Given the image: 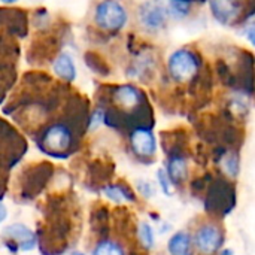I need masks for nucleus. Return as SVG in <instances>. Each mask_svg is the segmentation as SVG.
<instances>
[{
  "mask_svg": "<svg viewBox=\"0 0 255 255\" xmlns=\"http://www.w3.org/2000/svg\"><path fill=\"white\" fill-rule=\"evenodd\" d=\"M208 4L212 16L221 25L235 24L244 10L242 0H208Z\"/></svg>",
  "mask_w": 255,
  "mask_h": 255,
  "instance_id": "5",
  "label": "nucleus"
},
{
  "mask_svg": "<svg viewBox=\"0 0 255 255\" xmlns=\"http://www.w3.org/2000/svg\"><path fill=\"white\" fill-rule=\"evenodd\" d=\"M167 251L170 255H193V242L188 233H175L167 244Z\"/></svg>",
  "mask_w": 255,
  "mask_h": 255,
  "instance_id": "11",
  "label": "nucleus"
},
{
  "mask_svg": "<svg viewBox=\"0 0 255 255\" xmlns=\"http://www.w3.org/2000/svg\"><path fill=\"white\" fill-rule=\"evenodd\" d=\"M103 118H105V112H103V109H96L94 112H93V115H91V120H90V127L91 128H96V127H99L102 123H103Z\"/></svg>",
  "mask_w": 255,
  "mask_h": 255,
  "instance_id": "18",
  "label": "nucleus"
},
{
  "mask_svg": "<svg viewBox=\"0 0 255 255\" xmlns=\"http://www.w3.org/2000/svg\"><path fill=\"white\" fill-rule=\"evenodd\" d=\"M139 239L142 242V245L148 250H151L155 244V236H154V230L148 223H142L139 227Z\"/></svg>",
  "mask_w": 255,
  "mask_h": 255,
  "instance_id": "15",
  "label": "nucleus"
},
{
  "mask_svg": "<svg viewBox=\"0 0 255 255\" xmlns=\"http://www.w3.org/2000/svg\"><path fill=\"white\" fill-rule=\"evenodd\" d=\"M52 72L55 73L57 78H60L61 81H64L67 84L75 82V79L78 76L76 64L73 61V57L69 52H66V51L60 52L55 57V60L52 63Z\"/></svg>",
  "mask_w": 255,
  "mask_h": 255,
  "instance_id": "10",
  "label": "nucleus"
},
{
  "mask_svg": "<svg viewBox=\"0 0 255 255\" xmlns=\"http://www.w3.org/2000/svg\"><path fill=\"white\" fill-rule=\"evenodd\" d=\"M105 196L117 203H123V202H131L133 197L128 191H126L123 187L120 185H111L105 188Z\"/></svg>",
  "mask_w": 255,
  "mask_h": 255,
  "instance_id": "13",
  "label": "nucleus"
},
{
  "mask_svg": "<svg viewBox=\"0 0 255 255\" xmlns=\"http://www.w3.org/2000/svg\"><path fill=\"white\" fill-rule=\"evenodd\" d=\"M6 215H7V212H6V208H4V205H1V203H0V224L4 221Z\"/></svg>",
  "mask_w": 255,
  "mask_h": 255,
  "instance_id": "20",
  "label": "nucleus"
},
{
  "mask_svg": "<svg viewBox=\"0 0 255 255\" xmlns=\"http://www.w3.org/2000/svg\"><path fill=\"white\" fill-rule=\"evenodd\" d=\"M139 191L145 197H152V194H154V188L149 182H139Z\"/></svg>",
  "mask_w": 255,
  "mask_h": 255,
  "instance_id": "19",
  "label": "nucleus"
},
{
  "mask_svg": "<svg viewBox=\"0 0 255 255\" xmlns=\"http://www.w3.org/2000/svg\"><path fill=\"white\" fill-rule=\"evenodd\" d=\"M112 100L123 111H131L142 103L143 94L137 87H134L131 84H124L114 90Z\"/></svg>",
  "mask_w": 255,
  "mask_h": 255,
  "instance_id": "6",
  "label": "nucleus"
},
{
  "mask_svg": "<svg viewBox=\"0 0 255 255\" xmlns=\"http://www.w3.org/2000/svg\"><path fill=\"white\" fill-rule=\"evenodd\" d=\"M241 33L242 36H245L248 39V42L251 45L255 43V28H254V13H251L248 16V19H245V22L242 24V28H241Z\"/></svg>",
  "mask_w": 255,
  "mask_h": 255,
  "instance_id": "16",
  "label": "nucleus"
},
{
  "mask_svg": "<svg viewBox=\"0 0 255 255\" xmlns=\"http://www.w3.org/2000/svg\"><path fill=\"white\" fill-rule=\"evenodd\" d=\"M169 12L163 0H145L137 9V19L140 25L151 33L161 31L167 24Z\"/></svg>",
  "mask_w": 255,
  "mask_h": 255,
  "instance_id": "3",
  "label": "nucleus"
},
{
  "mask_svg": "<svg viewBox=\"0 0 255 255\" xmlns=\"http://www.w3.org/2000/svg\"><path fill=\"white\" fill-rule=\"evenodd\" d=\"M93 21L106 33H118L128 22V12L120 0H102L96 4Z\"/></svg>",
  "mask_w": 255,
  "mask_h": 255,
  "instance_id": "1",
  "label": "nucleus"
},
{
  "mask_svg": "<svg viewBox=\"0 0 255 255\" xmlns=\"http://www.w3.org/2000/svg\"><path fill=\"white\" fill-rule=\"evenodd\" d=\"M72 255H84V254H82V253H73Z\"/></svg>",
  "mask_w": 255,
  "mask_h": 255,
  "instance_id": "23",
  "label": "nucleus"
},
{
  "mask_svg": "<svg viewBox=\"0 0 255 255\" xmlns=\"http://www.w3.org/2000/svg\"><path fill=\"white\" fill-rule=\"evenodd\" d=\"M196 245L205 255L214 254L221 245V232L215 226H203L196 236Z\"/></svg>",
  "mask_w": 255,
  "mask_h": 255,
  "instance_id": "9",
  "label": "nucleus"
},
{
  "mask_svg": "<svg viewBox=\"0 0 255 255\" xmlns=\"http://www.w3.org/2000/svg\"><path fill=\"white\" fill-rule=\"evenodd\" d=\"M1 3H4V4H13V3H16V1H19V0H0Z\"/></svg>",
  "mask_w": 255,
  "mask_h": 255,
  "instance_id": "21",
  "label": "nucleus"
},
{
  "mask_svg": "<svg viewBox=\"0 0 255 255\" xmlns=\"http://www.w3.org/2000/svg\"><path fill=\"white\" fill-rule=\"evenodd\" d=\"M93 255H124V250L121 248L120 244L112 242V241H106V242H100L94 248Z\"/></svg>",
  "mask_w": 255,
  "mask_h": 255,
  "instance_id": "14",
  "label": "nucleus"
},
{
  "mask_svg": "<svg viewBox=\"0 0 255 255\" xmlns=\"http://www.w3.org/2000/svg\"><path fill=\"white\" fill-rule=\"evenodd\" d=\"M188 173V167H187V161L184 157H173L169 161V169H167V176L170 179V182L173 184H181L182 181H185Z\"/></svg>",
  "mask_w": 255,
  "mask_h": 255,
  "instance_id": "12",
  "label": "nucleus"
},
{
  "mask_svg": "<svg viewBox=\"0 0 255 255\" xmlns=\"http://www.w3.org/2000/svg\"><path fill=\"white\" fill-rule=\"evenodd\" d=\"M130 143L133 151L139 157H152L157 149L155 136L148 128H136L130 136Z\"/></svg>",
  "mask_w": 255,
  "mask_h": 255,
  "instance_id": "8",
  "label": "nucleus"
},
{
  "mask_svg": "<svg viewBox=\"0 0 255 255\" xmlns=\"http://www.w3.org/2000/svg\"><path fill=\"white\" fill-rule=\"evenodd\" d=\"M199 69H200V58L190 48H179L173 51L167 58L169 76L178 84L191 81L197 75Z\"/></svg>",
  "mask_w": 255,
  "mask_h": 255,
  "instance_id": "2",
  "label": "nucleus"
},
{
  "mask_svg": "<svg viewBox=\"0 0 255 255\" xmlns=\"http://www.w3.org/2000/svg\"><path fill=\"white\" fill-rule=\"evenodd\" d=\"M157 178H158V182H160V187H161L163 193L169 196V194H170V188H172V182H170L167 173H166L164 170H158Z\"/></svg>",
  "mask_w": 255,
  "mask_h": 255,
  "instance_id": "17",
  "label": "nucleus"
},
{
  "mask_svg": "<svg viewBox=\"0 0 255 255\" xmlns=\"http://www.w3.org/2000/svg\"><path fill=\"white\" fill-rule=\"evenodd\" d=\"M72 140V131L66 124H54L43 133L42 148L52 155H58L70 148Z\"/></svg>",
  "mask_w": 255,
  "mask_h": 255,
  "instance_id": "4",
  "label": "nucleus"
},
{
  "mask_svg": "<svg viewBox=\"0 0 255 255\" xmlns=\"http://www.w3.org/2000/svg\"><path fill=\"white\" fill-rule=\"evenodd\" d=\"M3 236L10 239L19 251H31L36 247V235L21 223L7 226L3 230Z\"/></svg>",
  "mask_w": 255,
  "mask_h": 255,
  "instance_id": "7",
  "label": "nucleus"
},
{
  "mask_svg": "<svg viewBox=\"0 0 255 255\" xmlns=\"http://www.w3.org/2000/svg\"><path fill=\"white\" fill-rule=\"evenodd\" d=\"M221 255H233V251H232V250H224V251L221 253Z\"/></svg>",
  "mask_w": 255,
  "mask_h": 255,
  "instance_id": "22",
  "label": "nucleus"
}]
</instances>
